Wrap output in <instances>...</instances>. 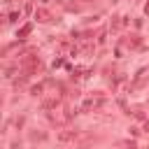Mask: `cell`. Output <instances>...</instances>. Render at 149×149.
I'll list each match as a JSON object with an SVG mask.
<instances>
[{"label":"cell","instance_id":"2","mask_svg":"<svg viewBox=\"0 0 149 149\" xmlns=\"http://www.w3.org/2000/svg\"><path fill=\"white\" fill-rule=\"evenodd\" d=\"M28 33H30V26H23V28L19 30V35H28Z\"/></svg>","mask_w":149,"mask_h":149},{"label":"cell","instance_id":"1","mask_svg":"<svg viewBox=\"0 0 149 149\" xmlns=\"http://www.w3.org/2000/svg\"><path fill=\"white\" fill-rule=\"evenodd\" d=\"M35 19H37V21H49V12L40 9V12H35Z\"/></svg>","mask_w":149,"mask_h":149}]
</instances>
